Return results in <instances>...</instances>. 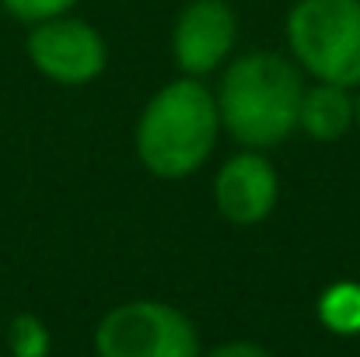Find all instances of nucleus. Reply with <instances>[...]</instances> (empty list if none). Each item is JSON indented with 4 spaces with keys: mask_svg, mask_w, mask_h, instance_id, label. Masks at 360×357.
Instances as JSON below:
<instances>
[{
    "mask_svg": "<svg viewBox=\"0 0 360 357\" xmlns=\"http://www.w3.org/2000/svg\"><path fill=\"white\" fill-rule=\"evenodd\" d=\"M276 196H280L276 168L259 151L235 154L231 161L221 165V172L214 179L217 211L224 214V221L241 225V228L266 221L276 207Z\"/></svg>",
    "mask_w": 360,
    "mask_h": 357,
    "instance_id": "7",
    "label": "nucleus"
},
{
    "mask_svg": "<svg viewBox=\"0 0 360 357\" xmlns=\"http://www.w3.org/2000/svg\"><path fill=\"white\" fill-rule=\"evenodd\" d=\"M357 123H360V95H357Z\"/></svg>",
    "mask_w": 360,
    "mask_h": 357,
    "instance_id": "13",
    "label": "nucleus"
},
{
    "mask_svg": "<svg viewBox=\"0 0 360 357\" xmlns=\"http://www.w3.org/2000/svg\"><path fill=\"white\" fill-rule=\"evenodd\" d=\"M28 60L35 63L42 77L67 88H81V84H91L105 70L109 46L95 25L60 14V18H46L32 25Z\"/></svg>",
    "mask_w": 360,
    "mask_h": 357,
    "instance_id": "5",
    "label": "nucleus"
},
{
    "mask_svg": "<svg viewBox=\"0 0 360 357\" xmlns=\"http://www.w3.org/2000/svg\"><path fill=\"white\" fill-rule=\"evenodd\" d=\"M319 319L326 322V330L340 337L360 333V284H350V280L333 284L319 298Z\"/></svg>",
    "mask_w": 360,
    "mask_h": 357,
    "instance_id": "9",
    "label": "nucleus"
},
{
    "mask_svg": "<svg viewBox=\"0 0 360 357\" xmlns=\"http://www.w3.org/2000/svg\"><path fill=\"white\" fill-rule=\"evenodd\" d=\"M354 123H357V102H354L350 88H343V84H326V81H319L315 88H304L297 126H301L311 140L333 144V140L347 137Z\"/></svg>",
    "mask_w": 360,
    "mask_h": 357,
    "instance_id": "8",
    "label": "nucleus"
},
{
    "mask_svg": "<svg viewBox=\"0 0 360 357\" xmlns=\"http://www.w3.org/2000/svg\"><path fill=\"white\" fill-rule=\"evenodd\" d=\"M238 39V18L228 0H193L182 7L172 35L175 63L189 77L217 70Z\"/></svg>",
    "mask_w": 360,
    "mask_h": 357,
    "instance_id": "6",
    "label": "nucleus"
},
{
    "mask_svg": "<svg viewBox=\"0 0 360 357\" xmlns=\"http://www.w3.org/2000/svg\"><path fill=\"white\" fill-rule=\"evenodd\" d=\"M221 130L214 92L196 77L165 84L140 113L136 158L158 179H186L207 165Z\"/></svg>",
    "mask_w": 360,
    "mask_h": 357,
    "instance_id": "1",
    "label": "nucleus"
},
{
    "mask_svg": "<svg viewBox=\"0 0 360 357\" xmlns=\"http://www.w3.org/2000/svg\"><path fill=\"white\" fill-rule=\"evenodd\" d=\"M18 21H28V25H35V21H46V18H60V14H67L77 0H0Z\"/></svg>",
    "mask_w": 360,
    "mask_h": 357,
    "instance_id": "11",
    "label": "nucleus"
},
{
    "mask_svg": "<svg viewBox=\"0 0 360 357\" xmlns=\"http://www.w3.org/2000/svg\"><path fill=\"white\" fill-rule=\"evenodd\" d=\"M11 357H49V330L39 315H14L7 330Z\"/></svg>",
    "mask_w": 360,
    "mask_h": 357,
    "instance_id": "10",
    "label": "nucleus"
},
{
    "mask_svg": "<svg viewBox=\"0 0 360 357\" xmlns=\"http://www.w3.org/2000/svg\"><path fill=\"white\" fill-rule=\"evenodd\" d=\"M301 95V70L280 53L255 49L224 70L217 113L238 144L262 151L283 144L297 130Z\"/></svg>",
    "mask_w": 360,
    "mask_h": 357,
    "instance_id": "2",
    "label": "nucleus"
},
{
    "mask_svg": "<svg viewBox=\"0 0 360 357\" xmlns=\"http://www.w3.org/2000/svg\"><path fill=\"white\" fill-rule=\"evenodd\" d=\"M294 60L326 84H360V0H297L287 14Z\"/></svg>",
    "mask_w": 360,
    "mask_h": 357,
    "instance_id": "3",
    "label": "nucleus"
},
{
    "mask_svg": "<svg viewBox=\"0 0 360 357\" xmlns=\"http://www.w3.org/2000/svg\"><path fill=\"white\" fill-rule=\"evenodd\" d=\"M98 357H200L189 315L165 301H126L95 326Z\"/></svg>",
    "mask_w": 360,
    "mask_h": 357,
    "instance_id": "4",
    "label": "nucleus"
},
{
    "mask_svg": "<svg viewBox=\"0 0 360 357\" xmlns=\"http://www.w3.org/2000/svg\"><path fill=\"white\" fill-rule=\"evenodd\" d=\"M203 357H273V354L266 347L252 344V340H231V344H221V347H214L210 354Z\"/></svg>",
    "mask_w": 360,
    "mask_h": 357,
    "instance_id": "12",
    "label": "nucleus"
}]
</instances>
